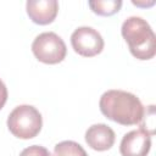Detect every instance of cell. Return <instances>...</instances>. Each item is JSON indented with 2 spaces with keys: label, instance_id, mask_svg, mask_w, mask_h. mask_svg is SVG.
I'll list each match as a JSON object with an SVG mask.
<instances>
[{
  "label": "cell",
  "instance_id": "cell-3",
  "mask_svg": "<svg viewBox=\"0 0 156 156\" xmlns=\"http://www.w3.org/2000/svg\"><path fill=\"white\" fill-rule=\"evenodd\" d=\"M43 127L40 112L32 105L15 107L7 117V128L18 139H32L37 136Z\"/></svg>",
  "mask_w": 156,
  "mask_h": 156
},
{
  "label": "cell",
  "instance_id": "cell-2",
  "mask_svg": "<svg viewBox=\"0 0 156 156\" xmlns=\"http://www.w3.org/2000/svg\"><path fill=\"white\" fill-rule=\"evenodd\" d=\"M130 54L141 61L150 60L156 54V35L150 24L141 17H128L121 28Z\"/></svg>",
  "mask_w": 156,
  "mask_h": 156
},
{
  "label": "cell",
  "instance_id": "cell-4",
  "mask_svg": "<svg viewBox=\"0 0 156 156\" xmlns=\"http://www.w3.org/2000/svg\"><path fill=\"white\" fill-rule=\"evenodd\" d=\"M32 51L38 61L46 65H56L66 57L67 48L61 37L54 32H44L35 37Z\"/></svg>",
  "mask_w": 156,
  "mask_h": 156
},
{
  "label": "cell",
  "instance_id": "cell-13",
  "mask_svg": "<svg viewBox=\"0 0 156 156\" xmlns=\"http://www.w3.org/2000/svg\"><path fill=\"white\" fill-rule=\"evenodd\" d=\"M134 5H136V6H151V5H154L155 4V1H152V2H150V4H144V2H136V1H132Z\"/></svg>",
  "mask_w": 156,
  "mask_h": 156
},
{
  "label": "cell",
  "instance_id": "cell-9",
  "mask_svg": "<svg viewBox=\"0 0 156 156\" xmlns=\"http://www.w3.org/2000/svg\"><path fill=\"white\" fill-rule=\"evenodd\" d=\"M91 11L99 16H112L122 7L121 0H95L88 2Z\"/></svg>",
  "mask_w": 156,
  "mask_h": 156
},
{
  "label": "cell",
  "instance_id": "cell-8",
  "mask_svg": "<svg viewBox=\"0 0 156 156\" xmlns=\"http://www.w3.org/2000/svg\"><path fill=\"white\" fill-rule=\"evenodd\" d=\"M115 132L111 127L104 123L93 124L85 132V141L88 146L96 151H106L115 144Z\"/></svg>",
  "mask_w": 156,
  "mask_h": 156
},
{
  "label": "cell",
  "instance_id": "cell-11",
  "mask_svg": "<svg viewBox=\"0 0 156 156\" xmlns=\"http://www.w3.org/2000/svg\"><path fill=\"white\" fill-rule=\"evenodd\" d=\"M20 156H51L50 151L41 145H32L22 150Z\"/></svg>",
  "mask_w": 156,
  "mask_h": 156
},
{
  "label": "cell",
  "instance_id": "cell-5",
  "mask_svg": "<svg viewBox=\"0 0 156 156\" xmlns=\"http://www.w3.org/2000/svg\"><path fill=\"white\" fill-rule=\"evenodd\" d=\"M73 50L84 57L99 55L104 49V39L101 34L91 27H78L71 35Z\"/></svg>",
  "mask_w": 156,
  "mask_h": 156
},
{
  "label": "cell",
  "instance_id": "cell-10",
  "mask_svg": "<svg viewBox=\"0 0 156 156\" xmlns=\"http://www.w3.org/2000/svg\"><path fill=\"white\" fill-rule=\"evenodd\" d=\"M55 156H85L88 155L83 146L72 140H65L55 145L54 147Z\"/></svg>",
  "mask_w": 156,
  "mask_h": 156
},
{
  "label": "cell",
  "instance_id": "cell-14",
  "mask_svg": "<svg viewBox=\"0 0 156 156\" xmlns=\"http://www.w3.org/2000/svg\"><path fill=\"white\" fill-rule=\"evenodd\" d=\"M85 156H88V155H85Z\"/></svg>",
  "mask_w": 156,
  "mask_h": 156
},
{
  "label": "cell",
  "instance_id": "cell-7",
  "mask_svg": "<svg viewBox=\"0 0 156 156\" xmlns=\"http://www.w3.org/2000/svg\"><path fill=\"white\" fill-rule=\"evenodd\" d=\"M26 10L32 22L46 26L54 22L58 12V2L56 0H28Z\"/></svg>",
  "mask_w": 156,
  "mask_h": 156
},
{
  "label": "cell",
  "instance_id": "cell-6",
  "mask_svg": "<svg viewBox=\"0 0 156 156\" xmlns=\"http://www.w3.org/2000/svg\"><path fill=\"white\" fill-rule=\"evenodd\" d=\"M151 133L146 128L130 130L123 135L119 145L122 156H147L151 149Z\"/></svg>",
  "mask_w": 156,
  "mask_h": 156
},
{
  "label": "cell",
  "instance_id": "cell-12",
  "mask_svg": "<svg viewBox=\"0 0 156 156\" xmlns=\"http://www.w3.org/2000/svg\"><path fill=\"white\" fill-rule=\"evenodd\" d=\"M7 96H9L7 88H6V85L4 84V82L0 79V110H1V108L4 107V105L6 104Z\"/></svg>",
  "mask_w": 156,
  "mask_h": 156
},
{
  "label": "cell",
  "instance_id": "cell-1",
  "mask_svg": "<svg viewBox=\"0 0 156 156\" xmlns=\"http://www.w3.org/2000/svg\"><path fill=\"white\" fill-rule=\"evenodd\" d=\"M99 107L106 118L122 126L140 124L145 116V108L139 98L124 90L105 91L100 98Z\"/></svg>",
  "mask_w": 156,
  "mask_h": 156
}]
</instances>
